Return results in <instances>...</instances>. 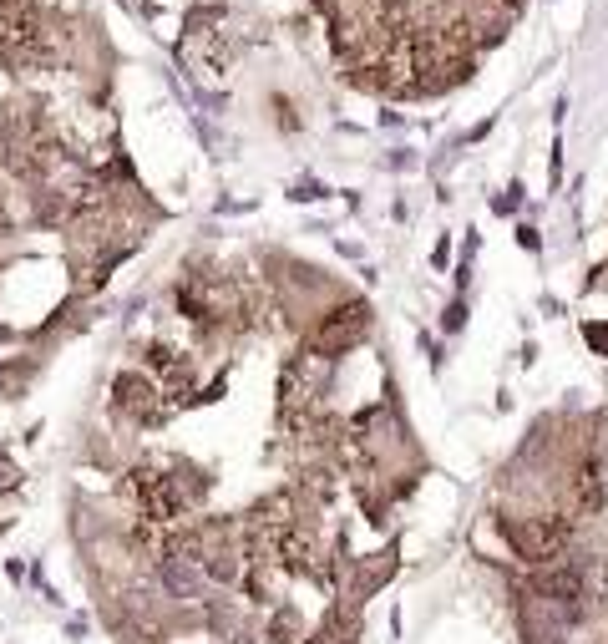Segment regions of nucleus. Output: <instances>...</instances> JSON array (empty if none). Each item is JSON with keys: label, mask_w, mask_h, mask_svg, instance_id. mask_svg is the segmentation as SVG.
Wrapping results in <instances>:
<instances>
[{"label": "nucleus", "mask_w": 608, "mask_h": 644, "mask_svg": "<svg viewBox=\"0 0 608 644\" xmlns=\"http://www.w3.org/2000/svg\"><path fill=\"white\" fill-rule=\"evenodd\" d=\"M462 320H467V305H462V300H456V305L446 310V330H462Z\"/></svg>", "instance_id": "obj_2"}, {"label": "nucleus", "mask_w": 608, "mask_h": 644, "mask_svg": "<svg viewBox=\"0 0 608 644\" xmlns=\"http://www.w3.org/2000/svg\"><path fill=\"white\" fill-rule=\"evenodd\" d=\"M365 335H370V305L365 300H345V305L325 310L310 330H304V345H315L320 355L340 361V355H350L355 345H365Z\"/></svg>", "instance_id": "obj_1"}]
</instances>
